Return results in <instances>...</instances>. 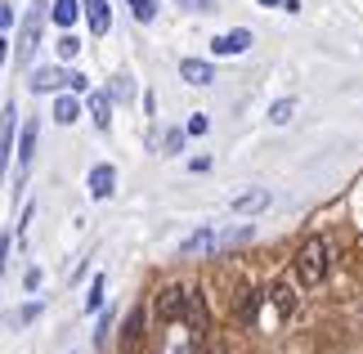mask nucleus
<instances>
[{"label": "nucleus", "mask_w": 363, "mask_h": 354, "mask_svg": "<svg viewBox=\"0 0 363 354\" xmlns=\"http://www.w3.org/2000/svg\"><path fill=\"white\" fill-rule=\"evenodd\" d=\"M291 309H296V296H291V287H269V292L247 296L242 319H251L260 332H278V328L291 319Z\"/></svg>", "instance_id": "1"}, {"label": "nucleus", "mask_w": 363, "mask_h": 354, "mask_svg": "<svg viewBox=\"0 0 363 354\" xmlns=\"http://www.w3.org/2000/svg\"><path fill=\"white\" fill-rule=\"evenodd\" d=\"M291 269H296V282H305V287H318V282L328 278V269H332V247H328V238H305L301 251H296V260H291Z\"/></svg>", "instance_id": "2"}, {"label": "nucleus", "mask_w": 363, "mask_h": 354, "mask_svg": "<svg viewBox=\"0 0 363 354\" xmlns=\"http://www.w3.org/2000/svg\"><path fill=\"white\" fill-rule=\"evenodd\" d=\"M45 13H50V5L45 0H36L32 9H27V18H23V32H18V67H27L32 63V54H36V40H40V27H45Z\"/></svg>", "instance_id": "3"}, {"label": "nucleus", "mask_w": 363, "mask_h": 354, "mask_svg": "<svg viewBox=\"0 0 363 354\" xmlns=\"http://www.w3.org/2000/svg\"><path fill=\"white\" fill-rule=\"evenodd\" d=\"M152 305H157V319H162V323H184V309H189V287H162Z\"/></svg>", "instance_id": "4"}, {"label": "nucleus", "mask_w": 363, "mask_h": 354, "mask_svg": "<svg viewBox=\"0 0 363 354\" xmlns=\"http://www.w3.org/2000/svg\"><path fill=\"white\" fill-rule=\"evenodd\" d=\"M184 323L193 328V341H202V336L211 332V314H206V301H202V292H189V309H184Z\"/></svg>", "instance_id": "5"}, {"label": "nucleus", "mask_w": 363, "mask_h": 354, "mask_svg": "<svg viewBox=\"0 0 363 354\" xmlns=\"http://www.w3.org/2000/svg\"><path fill=\"white\" fill-rule=\"evenodd\" d=\"M211 50L220 54V59L247 54V50H251V32H247V27H233V32H225V36H216V40H211Z\"/></svg>", "instance_id": "6"}, {"label": "nucleus", "mask_w": 363, "mask_h": 354, "mask_svg": "<svg viewBox=\"0 0 363 354\" xmlns=\"http://www.w3.org/2000/svg\"><path fill=\"white\" fill-rule=\"evenodd\" d=\"M144 350V309H130L125 314V332H121V354H139Z\"/></svg>", "instance_id": "7"}, {"label": "nucleus", "mask_w": 363, "mask_h": 354, "mask_svg": "<svg viewBox=\"0 0 363 354\" xmlns=\"http://www.w3.org/2000/svg\"><path fill=\"white\" fill-rule=\"evenodd\" d=\"M113 189H117V171L108 162H99L90 171V197H99V202H104V197H113Z\"/></svg>", "instance_id": "8"}, {"label": "nucleus", "mask_w": 363, "mask_h": 354, "mask_svg": "<svg viewBox=\"0 0 363 354\" xmlns=\"http://www.w3.org/2000/svg\"><path fill=\"white\" fill-rule=\"evenodd\" d=\"M179 77H184L189 86H211V81H216V67L206 63V59H184V63H179Z\"/></svg>", "instance_id": "9"}, {"label": "nucleus", "mask_w": 363, "mask_h": 354, "mask_svg": "<svg viewBox=\"0 0 363 354\" xmlns=\"http://www.w3.org/2000/svg\"><path fill=\"white\" fill-rule=\"evenodd\" d=\"M216 251V233L211 229H198V233H189L184 243H179V256H211Z\"/></svg>", "instance_id": "10"}, {"label": "nucleus", "mask_w": 363, "mask_h": 354, "mask_svg": "<svg viewBox=\"0 0 363 354\" xmlns=\"http://www.w3.org/2000/svg\"><path fill=\"white\" fill-rule=\"evenodd\" d=\"M67 81H72V72H59V67H40V72L32 77V90H36V94H50V90H63Z\"/></svg>", "instance_id": "11"}, {"label": "nucleus", "mask_w": 363, "mask_h": 354, "mask_svg": "<svg viewBox=\"0 0 363 354\" xmlns=\"http://www.w3.org/2000/svg\"><path fill=\"white\" fill-rule=\"evenodd\" d=\"M269 206V189H251V193H238L233 197V211L238 216H256V211Z\"/></svg>", "instance_id": "12"}, {"label": "nucleus", "mask_w": 363, "mask_h": 354, "mask_svg": "<svg viewBox=\"0 0 363 354\" xmlns=\"http://www.w3.org/2000/svg\"><path fill=\"white\" fill-rule=\"evenodd\" d=\"M86 18H90V32L104 36L113 27V13H108V0H86Z\"/></svg>", "instance_id": "13"}, {"label": "nucleus", "mask_w": 363, "mask_h": 354, "mask_svg": "<svg viewBox=\"0 0 363 354\" xmlns=\"http://www.w3.org/2000/svg\"><path fill=\"white\" fill-rule=\"evenodd\" d=\"M13 126H18V108L5 104V121H0V157H5V162L13 153Z\"/></svg>", "instance_id": "14"}, {"label": "nucleus", "mask_w": 363, "mask_h": 354, "mask_svg": "<svg viewBox=\"0 0 363 354\" xmlns=\"http://www.w3.org/2000/svg\"><path fill=\"white\" fill-rule=\"evenodd\" d=\"M77 117H81L77 94H59V99H54V121H59V126H72Z\"/></svg>", "instance_id": "15"}, {"label": "nucleus", "mask_w": 363, "mask_h": 354, "mask_svg": "<svg viewBox=\"0 0 363 354\" xmlns=\"http://www.w3.org/2000/svg\"><path fill=\"white\" fill-rule=\"evenodd\" d=\"M32 148H36V121L23 126V144H18V179L27 175V166H32Z\"/></svg>", "instance_id": "16"}, {"label": "nucleus", "mask_w": 363, "mask_h": 354, "mask_svg": "<svg viewBox=\"0 0 363 354\" xmlns=\"http://www.w3.org/2000/svg\"><path fill=\"white\" fill-rule=\"evenodd\" d=\"M90 117H94L99 131H108V126H113V99H108V94H90Z\"/></svg>", "instance_id": "17"}, {"label": "nucleus", "mask_w": 363, "mask_h": 354, "mask_svg": "<svg viewBox=\"0 0 363 354\" xmlns=\"http://www.w3.org/2000/svg\"><path fill=\"white\" fill-rule=\"evenodd\" d=\"M247 238H251V224H238V229H225V233L216 238V251H233V247H242Z\"/></svg>", "instance_id": "18"}, {"label": "nucleus", "mask_w": 363, "mask_h": 354, "mask_svg": "<svg viewBox=\"0 0 363 354\" xmlns=\"http://www.w3.org/2000/svg\"><path fill=\"white\" fill-rule=\"evenodd\" d=\"M81 9H86V5H77V0H54V23H59V27H72Z\"/></svg>", "instance_id": "19"}, {"label": "nucleus", "mask_w": 363, "mask_h": 354, "mask_svg": "<svg viewBox=\"0 0 363 354\" xmlns=\"http://www.w3.org/2000/svg\"><path fill=\"white\" fill-rule=\"evenodd\" d=\"M291 117H296V99H278V104L269 108V121L274 126H287Z\"/></svg>", "instance_id": "20"}, {"label": "nucleus", "mask_w": 363, "mask_h": 354, "mask_svg": "<svg viewBox=\"0 0 363 354\" xmlns=\"http://www.w3.org/2000/svg\"><path fill=\"white\" fill-rule=\"evenodd\" d=\"M40 314V301H32V305H23L18 314H9V328H27V323H32Z\"/></svg>", "instance_id": "21"}, {"label": "nucleus", "mask_w": 363, "mask_h": 354, "mask_svg": "<svg viewBox=\"0 0 363 354\" xmlns=\"http://www.w3.org/2000/svg\"><path fill=\"white\" fill-rule=\"evenodd\" d=\"M130 13L139 23H152V13H157V0H130Z\"/></svg>", "instance_id": "22"}, {"label": "nucleus", "mask_w": 363, "mask_h": 354, "mask_svg": "<svg viewBox=\"0 0 363 354\" xmlns=\"http://www.w3.org/2000/svg\"><path fill=\"white\" fill-rule=\"evenodd\" d=\"M130 94H135V81L125 77V72H117L113 77V99H130Z\"/></svg>", "instance_id": "23"}, {"label": "nucleus", "mask_w": 363, "mask_h": 354, "mask_svg": "<svg viewBox=\"0 0 363 354\" xmlns=\"http://www.w3.org/2000/svg\"><path fill=\"white\" fill-rule=\"evenodd\" d=\"M99 305H104V274L90 282V296H86V314H90V309H99Z\"/></svg>", "instance_id": "24"}, {"label": "nucleus", "mask_w": 363, "mask_h": 354, "mask_svg": "<svg viewBox=\"0 0 363 354\" xmlns=\"http://www.w3.org/2000/svg\"><path fill=\"white\" fill-rule=\"evenodd\" d=\"M81 54V40L77 36H59V59H77Z\"/></svg>", "instance_id": "25"}, {"label": "nucleus", "mask_w": 363, "mask_h": 354, "mask_svg": "<svg viewBox=\"0 0 363 354\" xmlns=\"http://www.w3.org/2000/svg\"><path fill=\"white\" fill-rule=\"evenodd\" d=\"M179 9H193V13H211L216 9V0H175Z\"/></svg>", "instance_id": "26"}, {"label": "nucleus", "mask_w": 363, "mask_h": 354, "mask_svg": "<svg viewBox=\"0 0 363 354\" xmlns=\"http://www.w3.org/2000/svg\"><path fill=\"white\" fill-rule=\"evenodd\" d=\"M67 90H72V94H90V77L72 72V81H67Z\"/></svg>", "instance_id": "27"}, {"label": "nucleus", "mask_w": 363, "mask_h": 354, "mask_svg": "<svg viewBox=\"0 0 363 354\" xmlns=\"http://www.w3.org/2000/svg\"><path fill=\"white\" fill-rule=\"evenodd\" d=\"M108 328H113V314H104V319H99V332H94V341H99V345L108 341Z\"/></svg>", "instance_id": "28"}, {"label": "nucleus", "mask_w": 363, "mask_h": 354, "mask_svg": "<svg viewBox=\"0 0 363 354\" xmlns=\"http://www.w3.org/2000/svg\"><path fill=\"white\" fill-rule=\"evenodd\" d=\"M189 135H206V117L198 112V117H189Z\"/></svg>", "instance_id": "29"}, {"label": "nucleus", "mask_w": 363, "mask_h": 354, "mask_svg": "<svg viewBox=\"0 0 363 354\" xmlns=\"http://www.w3.org/2000/svg\"><path fill=\"white\" fill-rule=\"evenodd\" d=\"M179 144H184V135H179V131L166 135V153H179Z\"/></svg>", "instance_id": "30"}, {"label": "nucleus", "mask_w": 363, "mask_h": 354, "mask_svg": "<svg viewBox=\"0 0 363 354\" xmlns=\"http://www.w3.org/2000/svg\"><path fill=\"white\" fill-rule=\"evenodd\" d=\"M0 27H5V32L13 27V9H9V5H0Z\"/></svg>", "instance_id": "31"}, {"label": "nucleus", "mask_w": 363, "mask_h": 354, "mask_svg": "<svg viewBox=\"0 0 363 354\" xmlns=\"http://www.w3.org/2000/svg\"><path fill=\"white\" fill-rule=\"evenodd\" d=\"M260 5H278V0H260Z\"/></svg>", "instance_id": "32"}]
</instances>
